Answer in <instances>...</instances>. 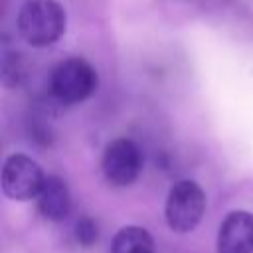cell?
I'll use <instances>...</instances> for the list:
<instances>
[{
    "mask_svg": "<svg viewBox=\"0 0 253 253\" xmlns=\"http://www.w3.org/2000/svg\"><path fill=\"white\" fill-rule=\"evenodd\" d=\"M75 239L81 247H91L99 239V227L97 221L91 215H81L75 223Z\"/></svg>",
    "mask_w": 253,
    "mask_h": 253,
    "instance_id": "9c48e42d",
    "label": "cell"
},
{
    "mask_svg": "<svg viewBox=\"0 0 253 253\" xmlns=\"http://www.w3.org/2000/svg\"><path fill=\"white\" fill-rule=\"evenodd\" d=\"M206 211V194L194 180L176 182L166 198V223L176 233H190L198 227Z\"/></svg>",
    "mask_w": 253,
    "mask_h": 253,
    "instance_id": "7a4b0ae2",
    "label": "cell"
},
{
    "mask_svg": "<svg viewBox=\"0 0 253 253\" xmlns=\"http://www.w3.org/2000/svg\"><path fill=\"white\" fill-rule=\"evenodd\" d=\"M49 87L57 101L67 105L81 103L97 89V71L89 61L81 57H69L53 69Z\"/></svg>",
    "mask_w": 253,
    "mask_h": 253,
    "instance_id": "3957f363",
    "label": "cell"
},
{
    "mask_svg": "<svg viewBox=\"0 0 253 253\" xmlns=\"http://www.w3.org/2000/svg\"><path fill=\"white\" fill-rule=\"evenodd\" d=\"M43 170L28 154H12L2 166V192L16 202H28L40 196L43 182Z\"/></svg>",
    "mask_w": 253,
    "mask_h": 253,
    "instance_id": "277c9868",
    "label": "cell"
},
{
    "mask_svg": "<svg viewBox=\"0 0 253 253\" xmlns=\"http://www.w3.org/2000/svg\"><path fill=\"white\" fill-rule=\"evenodd\" d=\"M65 10L57 0H26L16 18L18 34L34 47L55 43L65 32Z\"/></svg>",
    "mask_w": 253,
    "mask_h": 253,
    "instance_id": "6da1fadb",
    "label": "cell"
},
{
    "mask_svg": "<svg viewBox=\"0 0 253 253\" xmlns=\"http://www.w3.org/2000/svg\"><path fill=\"white\" fill-rule=\"evenodd\" d=\"M111 253H154L152 235L140 225H125L115 233Z\"/></svg>",
    "mask_w": 253,
    "mask_h": 253,
    "instance_id": "ba28073f",
    "label": "cell"
},
{
    "mask_svg": "<svg viewBox=\"0 0 253 253\" xmlns=\"http://www.w3.org/2000/svg\"><path fill=\"white\" fill-rule=\"evenodd\" d=\"M140 166H142V156L134 140L115 138L113 142L107 144L103 152L101 168L109 184L119 188L130 186L138 178Z\"/></svg>",
    "mask_w": 253,
    "mask_h": 253,
    "instance_id": "5b68a950",
    "label": "cell"
},
{
    "mask_svg": "<svg viewBox=\"0 0 253 253\" xmlns=\"http://www.w3.org/2000/svg\"><path fill=\"white\" fill-rule=\"evenodd\" d=\"M38 210L49 221H61L69 215L71 198H69V190L63 178L59 176L45 178L43 188L38 196Z\"/></svg>",
    "mask_w": 253,
    "mask_h": 253,
    "instance_id": "52a82bcc",
    "label": "cell"
},
{
    "mask_svg": "<svg viewBox=\"0 0 253 253\" xmlns=\"http://www.w3.org/2000/svg\"><path fill=\"white\" fill-rule=\"evenodd\" d=\"M217 253H253V213L229 211L217 229Z\"/></svg>",
    "mask_w": 253,
    "mask_h": 253,
    "instance_id": "8992f818",
    "label": "cell"
}]
</instances>
